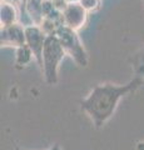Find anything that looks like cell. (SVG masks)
Here are the masks:
<instances>
[{
  "label": "cell",
  "instance_id": "1",
  "mask_svg": "<svg viewBox=\"0 0 144 150\" xmlns=\"http://www.w3.org/2000/svg\"><path fill=\"white\" fill-rule=\"evenodd\" d=\"M142 84H144V78L142 76H135L123 85L113 83L98 84L80 100V108L89 116L93 125L100 129L114 115L119 101L125 95L134 93Z\"/></svg>",
  "mask_w": 144,
  "mask_h": 150
},
{
  "label": "cell",
  "instance_id": "2",
  "mask_svg": "<svg viewBox=\"0 0 144 150\" xmlns=\"http://www.w3.org/2000/svg\"><path fill=\"white\" fill-rule=\"evenodd\" d=\"M65 50L60 44L57 35H48L45 39L43 50V71L45 81L49 85H55L58 83L59 65L65 55Z\"/></svg>",
  "mask_w": 144,
  "mask_h": 150
},
{
  "label": "cell",
  "instance_id": "3",
  "mask_svg": "<svg viewBox=\"0 0 144 150\" xmlns=\"http://www.w3.org/2000/svg\"><path fill=\"white\" fill-rule=\"evenodd\" d=\"M54 35L58 36V39L64 48V50H65V53L68 55H70V58L79 67L85 68L88 65L89 59H88L87 51L77 34V30H73L70 28L63 25L57 30Z\"/></svg>",
  "mask_w": 144,
  "mask_h": 150
},
{
  "label": "cell",
  "instance_id": "4",
  "mask_svg": "<svg viewBox=\"0 0 144 150\" xmlns=\"http://www.w3.org/2000/svg\"><path fill=\"white\" fill-rule=\"evenodd\" d=\"M45 31L41 29L39 25H29L25 26V38H26V45L30 48V50L34 54V59L40 67H43V50L46 39Z\"/></svg>",
  "mask_w": 144,
  "mask_h": 150
},
{
  "label": "cell",
  "instance_id": "5",
  "mask_svg": "<svg viewBox=\"0 0 144 150\" xmlns=\"http://www.w3.org/2000/svg\"><path fill=\"white\" fill-rule=\"evenodd\" d=\"M63 19L65 26L78 30L87 21V10L82 4H68L63 10Z\"/></svg>",
  "mask_w": 144,
  "mask_h": 150
},
{
  "label": "cell",
  "instance_id": "6",
  "mask_svg": "<svg viewBox=\"0 0 144 150\" xmlns=\"http://www.w3.org/2000/svg\"><path fill=\"white\" fill-rule=\"evenodd\" d=\"M26 44L25 28L18 24H11L1 28V46L19 48Z\"/></svg>",
  "mask_w": 144,
  "mask_h": 150
},
{
  "label": "cell",
  "instance_id": "7",
  "mask_svg": "<svg viewBox=\"0 0 144 150\" xmlns=\"http://www.w3.org/2000/svg\"><path fill=\"white\" fill-rule=\"evenodd\" d=\"M34 58L33 51L26 44L16 48V55H15V65L16 68H24L31 62V59Z\"/></svg>",
  "mask_w": 144,
  "mask_h": 150
},
{
  "label": "cell",
  "instance_id": "8",
  "mask_svg": "<svg viewBox=\"0 0 144 150\" xmlns=\"http://www.w3.org/2000/svg\"><path fill=\"white\" fill-rule=\"evenodd\" d=\"M15 21H16L15 8L10 5V4H4L1 6V26L15 24Z\"/></svg>",
  "mask_w": 144,
  "mask_h": 150
},
{
  "label": "cell",
  "instance_id": "9",
  "mask_svg": "<svg viewBox=\"0 0 144 150\" xmlns=\"http://www.w3.org/2000/svg\"><path fill=\"white\" fill-rule=\"evenodd\" d=\"M131 63H132L134 73L137 74V76L144 78V48L140 49L135 55L133 56Z\"/></svg>",
  "mask_w": 144,
  "mask_h": 150
},
{
  "label": "cell",
  "instance_id": "10",
  "mask_svg": "<svg viewBox=\"0 0 144 150\" xmlns=\"http://www.w3.org/2000/svg\"><path fill=\"white\" fill-rule=\"evenodd\" d=\"M80 4L85 8V10H95L99 5V0H80Z\"/></svg>",
  "mask_w": 144,
  "mask_h": 150
},
{
  "label": "cell",
  "instance_id": "11",
  "mask_svg": "<svg viewBox=\"0 0 144 150\" xmlns=\"http://www.w3.org/2000/svg\"><path fill=\"white\" fill-rule=\"evenodd\" d=\"M15 150H20V149L18 148V146H15ZM46 150H62V149H60V146H59L58 144H55V145H53L52 148H49V149H46Z\"/></svg>",
  "mask_w": 144,
  "mask_h": 150
}]
</instances>
